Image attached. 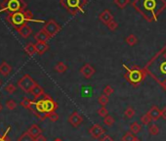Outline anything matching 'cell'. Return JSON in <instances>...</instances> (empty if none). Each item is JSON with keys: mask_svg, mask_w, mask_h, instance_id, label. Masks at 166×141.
Here are the masks:
<instances>
[{"mask_svg": "<svg viewBox=\"0 0 166 141\" xmlns=\"http://www.w3.org/2000/svg\"><path fill=\"white\" fill-rule=\"evenodd\" d=\"M134 5L148 20L154 21L157 19L158 13L165 8L166 2L164 0H136Z\"/></svg>", "mask_w": 166, "mask_h": 141, "instance_id": "cell-1", "label": "cell"}, {"mask_svg": "<svg viewBox=\"0 0 166 141\" xmlns=\"http://www.w3.org/2000/svg\"><path fill=\"white\" fill-rule=\"evenodd\" d=\"M36 110L40 113H43V114H49V113H52V112H55V110L57 109V103L53 100L51 97L46 95L44 99L40 100V101H38L36 104Z\"/></svg>", "mask_w": 166, "mask_h": 141, "instance_id": "cell-2", "label": "cell"}, {"mask_svg": "<svg viewBox=\"0 0 166 141\" xmlns=\"http://www.w3.org/2000/svg\"><path fill=\"white\" fill-rule=\"evenodd\" d=\"M127 70H128V72H127V73H126L125 78H127L128 82L132 84L140 83L146 77L145 72L142 71V70H135V69L130 70L128 68H127Z\"/></svg>", "mask_w": 166, "mask_h": 141, "instance_id": "cell-3", "label": "cell"}, {"mask_svg": "<svg viewBox=\"0 0 166 141\" xmlns=\"http://www.w3.org/2000/svg\"><path fill=\"white\" fill-rule=\"evenodd\" d=\"M35 84H36V82H34V79H33L29 75H25L24 77L20 78L18 82V86L20 88L28 93L29 92L30 93V91L32 90L33 87L35 86Z\"/></svg>", "mask_w": 166, "mask_h": 141, "instance_id": "cell-4", "label": "cell"}, {"mask_svg": "<svg viewBox=\"0 0 166 141\" xmlns=\"http://www.w3.org/2000/svg\"><path fill=\"white\" fill-rule=\"evenodd\" d=\"M43 30L52 37V36L56 35L57 33H58L60 31H61V26H60L55 21H53V20H50L49 22L46 23V25L44 26V29H43Z\"/></svg>", "mask_w": 166, "mask_h": 141, "instance_id": "cell-5", "label": "cell"}, {"mask_svg": "<svg viewBox=\"0 0 166 141\" xmlns=\"http://www.w3.org/2000/svg\"><path fill=\"white\" fill-rule=\"evenodd\" d=\"M64 4L70 11L80 10L81 12H83L82 6L84 4V0H64Z\"/></svg>", "mask_w": 166, "mask_h": 141, "instance_id": "cell-6", "label": "cell"}, {"mask_svg": "<svg viewBox=\"0 0 166 141\" xmlns=\"http://www.w3.org/2000/svg\"><path fill=\"white\" fill-rule=\"evenodd\" d=\"M105 129L99 124H96L94 125H92L89 129V133L90 135L94 138V139H99L103 134H105Z\"/></svg>", "mask_w": 166, "mask_h": 141, "instance_id": "cell-7", "label": "cell"}, {"mask_svg": "<svg viewBox=\"0 0 166 141\" xmlns=\"http://www.w3.org/2000/svg\"><path fill=\"white\" fill-rule=\"evenodd\" d=\"M83 122V117L77 112H74L69 117V123L74 127H78Z\"/></svg>", "mask_w": 166, "mask_h": 141, "instance_id": "cell-8", "label": "cell"}, {"mask_svg": "<svg viewBox=\"0 0 166 141\" xmlns=\"http://www.w3.org/2000/svg\"><path fill=\"white\" fill-rule=\"evenodd\" d=\"M79 72H80V73L85 78H91L96 71L90 64H84Z\"/></svg>", "mask_w": 166, "mask_h": 141, "instance_id": "cell-9", "label": "cell"}, {"mask_svg": "<svg viewBox=\"0 0 166 141\" xmlns=\"http://www.w3.org/2000/svg\"><path fill=\"white\" fill-rule=\"evenodd\" d=\"M26 20L25 16L24 13L22 12H16L12 15V24H14L15 26H23L25 25V21Z\"/></svg>", "mask_w": 166, "mask_h": 141, "instance_id": "cell-10", "label": "cell"}, {"mask_svg": "<svg viewBox=\"0 0 166 141\" xmlns=\"http://www.w3.org/2000/svg\"><path fill=\"white\" fill-rule=\"evenodd\" d=\"M7 9L13 12H20L22 10V0H7Z\"/></svg>", "mask_w": 166, "mask_h": 141, "instance_id": "cell-11", "label": "cell"}, {"mask_svg": "<svg viewBox=\"0 0 166 141\" xmlns=\"http://www.w3.org/2000/svg\"><path fill=\"white\" fill-rule=\"evenodd\" d=\"M147 114L150 116L151 120H155V122L161 118V110H159L157 106H152Z\"/></svg>", "mask_w": 166, "mask_h": 141, "instance_id": "cell-12", "label": "cell"}, {"mask_svg": "<svg viewBox=\"0 0 166 141\" xmlns=\"http://www.w3.org/2000/svg\"><path fill=\"white\" fill-rule=\"evenodd\" d=\"M18 31H19V35L25 37V38H28L31 33H32V30L31 28L29 26V25H23L21 28L18 29Z\"/></svg>", "mask_w": 166, "mask_h": 141, "instance_id": "cell-13", "label": "cell"}, {"mask_svg": "<svg viewBox=\"0 0 166 141\" xmlns=\"http://www.w3.org/2000/svg\"><path fill=\"white\" fill-rule=\"evenodd\" d=\"M99 18H100V21L103 22L105 25H108L111 21H114V17H112L111 13L109 10H105L103 13H101V15L99 16Z\"/></svg>", "mask_w": 166, "mask_h": 141, "instance_id": "cell-14", "label": "cell"}, {"mask_svg": "<svg viewBox=\"0 0 166 141\" xmlns=\"http://www.w3.org/2000/svg\"><path fill=\"white\" fill-rule=\"evenodd\" d=\"M51 36L48 35L47 32H46L44 30L39 31L36 35H34V38L37 42H47V40L50 38Z\"/></svg>", "mask_w": 166, "mask_h": 141, "instance_id": "cell-15", "label": "cell"}, {"mask_svg": "<svg viewBox=\"0 0 166 141\" xmlns=\"http://www.w3.org/2000/svg\"><path fill=\"white\" fill-rule=\"evenodd\" d=\"M30 94H32V96L34 97L35 99H38V98H40L41 96L44 95V89L42 88L40 85L36 83L35 86L33 87L32 90L30 91Z\"/></svg>", "mask_w": 166, "mask_h": 141, "instance_id": "cell-16", "label": "cell"}, {"mask_svg": "<svg viewBox=\"0 0 166 141\" xmlns=\"http://www.w3.org/2000/svg\"><path fill=\"white\" fill-rule=\"evenodd\" d=\"M28 132L30 134L32 137L36 138L37 136H39L42 133V130H41V129L37 125H31L29 129V130H28Z\"/></svg>", "mask_w": 166, "mask_h": 141, "instance_id": "cell-17", "label": "cell"}, {"mask_svg": "<svg viewBox=\"0 0 166 141\" xmlns=\"http://www.w3.org/2000/svg\"><path fill=\"white\" fill-rule=\"evenodd\" d=\"M35 49H36V53H38L39 55H42L49 49V46L46 42H36Z\"/></svg>", "mask_w": 166, "mask_h": 141, "instance_id": "cell-18", "label": "cell"}, {"mask_svg": "<svg viewBox=\"0 0 166 141\" xmlns=\"http://www.w3.org/2000/svg\"><path fill=\"white\" fill-rule=\"evenodd\" d=\"M11 71H12V68L8 63L2 62L1 64H0V73H1L2 76H4V77L8 76L11 73Z\"/></svg>", "mask_w": 166, "mask_h": 141, "instance_id": "cell-19", "label": "cell"}, {"mask_svg": "<svg viewBox=\"0 0 166 141\" xmlns=\"http://www.w3.org/2000/svg\"><path fill=\"white\" fill-rule=\"evenodd\" d=\"M141 129H142V125L139 124V123H137V122L132 123V124L130 125V127H129L130 132L133 133V134H135V135H136V134H138L139 132H140Z\"/></svg>", "mask_w": 166, "mask_h": 141, "instance_id": "cell-20", "label": "cell"}, {"mask_svg": "<svg viewBox=\"0 0 166 141\" xmlns=\"http://www.w3.org/2000/svg\"><path fill=\"white\" fill-rule=\"evenodd\" d=\"M135 116V109L132 106H128L124 111V118L125 119H132Z\"/></svg>", "mask_w": 166, "mask_h": 141, "instance_id": "cell-21", "label": "cell"}, {"mask_svg": "<svg viewBox=\"0 0 166 141\" xmlns=\"http://www.w3.org/2000/svg\"><path fill=\"white\" fill-rule=\"evenodd\" d=\"M25 51L28 53L29 56H33L36 53V49H35V44L32 43H29L25 47Z\"/></svg>", "mask_w": 166, "mask_h": 141, "instance_id": "cell-22", "label": "cell"}, {"mask_svg": "<svg viewBox=\"0 0 166 141\" xmlns=\"http://www.w3.org/2000/svg\"><path fill=\"white\" fill-rule=\"evenodd\" d=\"M55 71L57 72V73H65L66 70H68V66H66L65 63H63V62H58L57 63V65L55 66Z\"/></svg>", "mask_w": 166, "mask_h": 141, "instance_id": "cell-23", "label": "cell"}, {"mask_svg": "<svg viewBox=\"0 0 166 141\" xmlns=\"http://www.w3.org/2000/svg\"><path fill=\"white\" fill-rule=\"evenodd\" d=\"M125 41L130 46H134V45H136L138 43V38L134 35H128L127 37L125 38Z\"/></svg>", "mask_w": 166, "mask_h": 141, "instance_id": "cell-24", "label": "cell"}, {"mask_svg": "<svg viewBox=\"0 0 166 141\" xmlns=\"http://www.w3.org/2000/svg\"><path fill=\"white\" fill-rule=\"evenodd\" d=\"M18 141H35V138L32 137L30 134L26 131V132H24L22 135L18 138Z\"/></svg>", "mask_w": 166, "mask_h": 141, "instance_id": "cell-25", "label": "cell"}, {"mask_svg": "<svg viewBox=\"0 0 166 141\" xmlns=\"http://www.w3.org/2000/svg\"><path fill=\"white\" fill-rule=\"evenodd\" d=\"M98 102L99 104L101 105L102 107H105L109 103V96L105 95V94H102V95H100L98 98Z\"/></svg>", "mask_w": 166, "mask_h": 141, "instance_id": "cell-26", "label": "cell"}, {"mask_svg": "<svg viewBox=\"0 0 166 141\" xmlns=\"http://www.w3.org/2000/svg\"><path fill=\"white\" fill-rule=\"evenodd\" d=\"M114 123H115V120H114V118L112 117V116H110V115H109V116H107L105 118H104V124L105 125H108V126H112L114 125Z\"/></svg>", "mask_w": 166, "mask_h": 141, "instance_id": "cell-27", "label": "cell"}, {"mask_svg": "<svg viewBox=\"0 0 166 141\" xmlns=\"http://www.w3.org/2000/svg\"><path fill=\"white\" fill-rule=\"evenodd\" d=\"M136 139H137V137L135 136V134L131 133L130 131L126 132L124 135L122 136V138H121L122 141H135Z\"/></svg>", "mask_w": 166, "mask_h": 141, "instance_id": "cell-28", "label": "cell"}, {"mask_svg": "<svg viewBox=\"0 0 166 141\" xmlns=\"http://www.w3.org/2000/svg\"><path fill=\"white\" fill-rule=\"evenodd\" d=\"M149 132L151 135H157L159 133V127L157 126V125H151L150 127H149Z\"/></svg>", "mask_w": 166, "mask_h": 141, "instance_id": "cell-29", "label": "cell"}, {"mask_svg": "<svg viewBox=\"0 0 166 141\" xmlns=\"http://www.w3.org/2000/svg\"><path fill=\"white\" fill-rule=\"evenodd\" d=\"M130 2V0H114V3L118 6L119 8H125L126 5H128Z\"/></svg>", "mask_w": 166, "mask_h": 141, "instance_id": "cell-30", "label": "cell"}, {"mask_svg": "<svg viewBox=\"0 0 166 141\" xmlns=\"http://www.w3.org/2000/svg\"><path fill=\"white\" fill-rule=\"evenodd\" d=\"M46 118H48L51 122H57L59 120V115L56 112H52L49 114H46Z\"/></svg>", "mask_w": 166, "mask_h": 141, "instance_id": "cell-31", "label": "cell"}, {"mask_svg": "<svg viewBox=\"0 0 166 141\" xmlns=\"http://www.w3.org/2000/svg\"><path fill=\"white\" fill-rule=\"evenodd\" d=\"M6 107H7L10 111H13L17 108V102L15 100H8V101L6 102Z\"/></svg>", "mask_w": 166, "mask_h": 141, "instance_id": "cell-32", "label": "cell"}, {"mask_svg": "<svg viewBox=\"0 0 166 141\" xmlns=\"http://www.w3.org/2000/svg\"><path fill=\"white\" fill-rule=\"evenodd\" d=\"M140 120H141V123H142L143 125H150V122H151V119L150 118V116L148 115V114H145L144 116H142V117L140 118Z\"/></svg>", "mask_w": 166, "mask_h": 141, "instance_id": "cell-33", "label": "cell"}, {"mask_svg": "<svg viewBox=\"0 0 166 141\" xmlns=\"http://www.w3.org/2000/svg\"><path fill=\"white\" fill-rule=\"evenodd\" d=\"M98 115L102 118H105L107 116H109V111L105 107H101V108L98 110Z\"/></svg>", "mask_w": 166, "mask_h": 141, "instance_id": "cell-34", "label": "cell"}, {"mask_svg": "<svg viewBox=\"0 0 166 141\" xmlns=\"http://www.w3.org/2000/svg\"><path fill=\"white\" fill-rule=\"evenodd\" d=\"M16 89H17V87H16L14 84H13V83H8L7 85L5 86V91L8 92V93H10V94H12L13 92H15Z\"/></svg>", "mask_w": 166, "mask_h": 141, "instance_id": "cell-35", "label": "cell"}, {"mask_svg": "<svg viewBox=\"0 0 166 141\" xmlns=\"http://www.w3.org/2000/svg\"><path fill=\"white\" fill-rule=\"evenodd\" d=\"M114 92V89L112 88V86H110V85H107L104 88V91H103V93L104 94H105V95H108V96H110V95H111L112 93Z\"/></svg>", "mask_w": 166, "mask_h": 141, "instance_id": "cell-36", "label": "cell"}, {"mask_svg": "<svg viewBox=\"0 0 166 141\" xmlns=\"http://www.w3.org/2000/svg\"><path fill=\"white\" fill-rule=\"evenodd\" d=\"M21 104L25 107V108H28V109H29V110H32V109H31V105L33 104V102H31L30 100L25 98V99L23 100V102H21Z\"/></svg>", "mask_w": 166, "mask_h": 141, "instance_id": "cell-37", "label": "cell"}, {"mask_svg": "<svg viewBox=\"0 0 166 141\" xmlns=\"http://www.w3.org/2000/svg\"><path fill=\"white\" fill-rule=\"evenodd\" d=\"M108 28L110 30V31H114L116 29H117V26H118V24L115 22V21H111L110 23H109L108 25Z\"/></svg>", "mask_w": 166, "mask_h": 141, "instance_id": "cell-38", "label": "cell"}, {"mask_svg": "<svg viewBox=\"0 0 166 141\" xmlns=\"http://www.w3.org/2000/svg\"><path fill=\"white\" fill-rule=\"evenodd\" d=\"M100 141H114V138L110 137V135H107V134H105V135L101 140H100Z\"/></svg>", "mask_w": 166, "mask_h": 141, "instance_id": "cell-39", "label": "cell"}, {"mask_svg": "<svg viewBox=\"0 0 166 141\" xmlns=\"http://www.w3.org/2000/svg\"><path fill=\"white\" fill-rule=\"evenodd\" d=\"M35 141H47V139H46V137L43 135V134H40V135L35 138Z\"/></svg>", "mask_w": 166, "mask_h": 141, "instance_id": "cell-40", "label": "cell"}, {"mask_svg": "<svg viewBox=\"0 0 166 141\" xmlns=\"http://www.w3.org/2000/svg\"><path fill=\"white\" fill-rule=\"evenodd\" d=\"M161 118L163 120H166V107H164V108L161 110Z\"/></svg>", "mask_w": 166, "mask_h": 141, "instance_id": "cell-41", "label": "cell"}, {"mask_svg": "<svg viewBox=\"0 0 166 141\" xmlns=\"http://www.w3.org/2000/svg\"><path fill=\"white\" fill-rule=\"evenodd\" d=\"M6 136H7V135H6V133H5L2 137H0V141H9V139L6 137Z\"/></svg>", "mask_w": 166, "mask_h": 141, "instance_id": "cell-42", "label": "cell"}, {"mask_svg": "<svg viewBox=\"0 0 166 141\" xmlns=\"http://www.w3.org/2000/svg\"><path fill=\"white\" fill-rule=\"evenodd\" d=\"M53 141H63V140H62L61 138H56V139H54Z\"/></svg>", "mask_w": 166, "mask_h": 141, "instance_id": "cell-43", "label": "cell"}, {"mask_svg": "<svg viewBox=\"0 0 166 141\" xmlns=\"http://www.w3.org/2000/svg\"><path fill=\"white\" fill-rule=\"evenodd\" d=\"M1 111H2V104L0 103V112H1Z\"/></svg>", "mask_w": 166, "mask_h": 141, "instance_id": "cell-44", "label": "cell"}, {"mask_svg": "<svg viewBox=\"0 0 166 141\" xmlns=\"http://www.w3.org/2000/svg\"><path fill=\"white\" fill-rule=\"evenodd\" d=\"M135 141H142V140H140V139H139V138H137V139H136Z\"/></svg>", "mask_w": 166, "mask_h": 141, "instance_id": "cell-45", "label": "cell"}, {"mask_svg": "<svg viewBox=\"0 0 166 141\" xmlns=\"http://www.w3.org/2000/svg\"><path fill=\"white\" fill-rule=\"evenodd\" d=\"M0 85H1V82H0Z\"/></svg>", "mask_w": 166, "mask_h": 141, "instance_id": "cell-46", "label": "cell"}]
</instances>
